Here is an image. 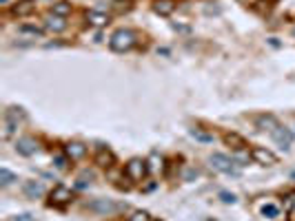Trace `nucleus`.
Masks as SVG:
<instances>
[{
	"label": "nucleus",
	"mask_w": 295,
	"mask_h": 221,
	"mask_svg": "<svg viewBox=\"0 0 295 221\" xmlns=\"http://www.w3.org/2000/svg\"><path fill=\"white\" fill-rule=\"evenodd\" d=\"M133 44H135V33L131 29H118L116 33L109 38V47L116 53L129 51V49H133Z\"/></svg>",
	"instance_id": "nucleus-1"
},
{
	"label": "nucleus",
	"mask_w": 295,
	"mask_h": 221,
	"mask_svg": "<svg viewBox=\"0 0 295 221\" xmlns=\"http://www.w3.org/2000/svg\"><path fill=\"white\" fill-rule=\"evenodd\" d=\"M209 162H211V166H213L215 170L224 172V175H233V177L240 175V168L235 166V159L227 157V155H222V153H213L209 157Z\"/></svg>",
	"instance_id": "nucleus-2"
},
{
	"label": "nucleus",
	"mask_w": 295,
	"mask_h": 221,
	"mask_svg": "<svg viewBox=\"0 0 295 221\" xmlns=\"http://www.w3.org/2000/svg\"><path fill=\"white\" fill-rule=\"evenodd\" d=\"M87 208H89L91 212H98V215H102V217H111V215H116V212H120L125 206H120V203H113L111 199H94V201L87 203Z\"/></svg>",
	"instance_id": "nucleus-3"
},
{
	"label": "nucleus",
	"mask_w": 295,
	"mask_h": 221,
	"mask_svg": "<svg viewBox=\"0 0 295 221\" xmlns=\"http://www.w3.org/2000/svg\"><path fill=\"white\" fill-rule=\"evenodd\" d=\"M25 119V110L20 106H9L5 113V137H11L14 131L18 128V122Z\"/></svg>",
	"instance_id": "nucleus-4"
},
{
	"label": "nucleus",
	"mask_w": 295,
	"mask_h": 221,
	"mask_svg": "<svg viewBox=\"0 0 295 221\" xmlns=\"http://www.w3.org/2000/svg\"><path fill=\"white\" fill-rule=\"evenodd\" d=\"M147 172H149L147 162L140 159V157H133L129 164H127V168H125V175L129 177L131 181H142L144 177H147Z\"/></svg>",
	"instance_id": "nucleus-5"
},
{
	"label": "nucleus",
	"mask_w": 295,
	"mask_h": 221,
	"mask_svg": "<svg viewBox=\"0 0 295 221\" xmlns=\"http://www.w3.org/2000/svg\"><path fill=\"white\" fill-rule=\"evenodd\" d=\"M251 159H253L255 164H262V166H273V164L277 162V157L271 153V150L262 148V146H255V148H251Z\"/></svg>",
	"instance_id": "nucleus-6"
},
{
	"label": "nucleus",
	"mask_w": 295,
	"mask_h": 221,
	"mask_svg": "<svg viewBox=\"0 0 295 221\" xmlns=\"http://www.w3.org/2000/svg\"><path fill=\"white\" fill-rule=\"evenodd\" d=\"M71 201V190L67 186H56L49 194V203L51 206H67Z\"/></svg>",
	"instance_id": "nucleus-7"
},
{
	"label": "nucleus",
	"mask_w": 295,
	"mask_h": 221,
	"mask_svg": "<svg viewBox=\"0 0 295 221\" xmlns=\"http://www.w3.org/2000/svg\"><path fill=\"white\" fill-rule=\"evenodd\" d=\"M271 135H273V141H275V144L280 146L282 150H289V148H291V141H293V135H291L289 128L277 126V128H273V131H271Z\"/></svg>",
	"instance_id": "nucleus-8"
},
{
	"label": "nucleus",
	"mask_w": 295,
	"mask_h": 221,
	"mask_svg": "<svg viewBox=\"0 0 295 221\" xmlns=\"http://www.w3.org/2000/svg\"><path fill=\"white\" fill-rule=\"evenodd\" d=\"M16 150H18L20 155H25V157H32V155L38 153V141L33 139V137H20V139L16 141Z\"/></svg>",
	"instance_id": "nucleus-9"
},
{
	"label": "nucleus",
	"mask_w": 295,
	"mask_h": 221,
	"mask_svg": "<svg viewBox=\"0 0 295 221\" xmlns=\"http://www.w3.org/2000/svg\"><path fill=\"white\" fill-rule=\"evenodd\" d=\"M36 11V0H18V2L11 7V13L16 18H25V16H32Z\"/></svg>",
	"instance_id": "nucleus-10"
},
{
	"label": "nucleus",
	"mask_w": 295,
	"mask_h": 221,
	"mask_svg": "<svg viewBox=\"0 0 295 221\" xmlns=\"http://www.w3.org/2000/svg\"><path fill=\"white\" fill-rule=\"evenodd\" d=\"M45 29L54 31V33H60V31L67 29V20H65L63 16H56V13H49V16L45 18Z\"/></svg>",
	"instance_id": "nucleus-11"
},
{
	"label": "nucleus",
	"mask_w": 295,
	"mask_h": 221,
	"mask_svg": "<svg viewBox=\"0 0 295 221\" xmlns=\"http://www.w3.org/2000/svg\"><path fill=\"white\" fill-rule=\"evenodd\" d=\"M65 153H67L69 159H82L87 155V146L80 144V141H69V144L65 146Z\"/></svg>",
	"instance_id": "nucleus-12"
},
{
	"label": "nucleus",
	"mask_w": 295,
	"mask_h": 221,
	"mask_svg": "<svg viewBox=\"0 0 295 221\" xmlns=\"http://www.w3.org/2000/svg\"><path fill=\"white\" fill-rule=\"evenodd\" d=\"M23 193L27 194L29 199H38L42 193H45V186L40 181H25L23 184Z\"/></svg>",
	"instance_id": "nucleus-13"
},
{
	"label": "nucleus",
	"mask_w": 295,
	"mask_h": 221,
	"mask_svg": "<svg viewBox=\"0 0 295 221\" xmlns=\"http://www.w3.org/2000/svg\"><path fill=\"white\" fill-rule=\"evenodd\" d=\"M153 11L158 16H171L175 11V0H156L153 2Z\"/></svg>",
	"instance_id": "nucleus-14"
},
{
	"label": "nucleus",
	"mask_w": 295,
	"mask_h": 221,
	"mask_svg": "<svg viewBox=\"0 0 295 221\" xmlns=\"http://www.w3.org/2000/svg\"><path fill=\"white\" fill-rule=\"evenodd\" d=\"M255 124H258L260 131H273V128H277V119L273 115H260L255 119Z\"/></svg>",
	"instance_id": "nucleus-15"
},
{
	"label": "nucleus",
	"mask_w": 295,
	"mask_h": 221,
	"mask_svg": "<svg viewBox=\"0 0 295 221\" xmlns=\"http://www.w3.org/2000/svg\"><path fill=\"white\" fill-rule=\"evenodd\" d=\"M87 20H89L94 27L109 25V16H107V13H102V11H89V13H87Z\"/></svg>",
	"instance_id": "nucleus-16"
},
{
	"label": "nucleus",
	"mask_w": 295,
	"mask_h": 221,
	"mask_svg": "<svg viewBox=\"0 0 295 221\" xmlns=\"http://www.w3.org/2000/svg\"><path fill=\"white\" fill-rule=\"evenodd\" d=\"M224 141H227L231 148H235V150H242V148L246 146L244 137H240L237 133H227V135H224Z\"/></svg>",
	"instance_id": "nucleus-17"
},
{
	"label": "nucleus",
	"mask_w": 295,
	"mask_h": 221,
	"mask_svg": "<svg viewBox=\"0 0 295 221\" xmlns=\"http://www.w3.org/2000/svg\"><path fill=\"white\" fill-rule=\"evenodd\" d=\"M96 164L102 166V168L113 166V155L109 153V150H98V155H96Z\"/></svg>",
	"instance_id": "nucleus-18"
},
{
	"label": "nucleus",
	"mask_w": 295,
	"mask_h": 221,
	"mask_svg": "<svg viewBox=\"0 0 295 221\" xmlns=\"http://www.w3.org/2000/svg\"><path fill=\"white\" fill-rule=\"evenodd\" d=\"M51 13H56V16H63V18H65V16H69V13H71V4L65 2V0H60V2L54 4Z\"/></svg>",
	"instance_id": "nucleus-19"
},
{
	"label": "nucleus",
	"mask_w": 295,
	"mask_h": 221,
	"mask_svg": "<svg viewBox=\"0 0 295 221\" xmlns=\"http://www.w3.org/2000/svg\"><path fill=\"white\" fill-rule=\"evenodd\" d=\"M14 181H18V177H16L14 172L7 170V168H0V184L9 186V184H14Z\"/></svg>",
	"instance_id": "nucleus-20"
},
{
	"label": "nucleus",
	"mask_w": 295,
	"mask_h": 221,
	"mask_svg": "<svg viewBox=\"0 0 295 221\" xmlns=\"http://www.w3.org/2000/svg\"><path fill=\"white\" fill-rule=\"evenodd\" d=\"M127 221H151V215L147 210H135Z\"/></svg>",
	"instance_id": "nucleus-21"
},
{
	"label": "nucleus",
	"mask_w": 295,
	"mask_h": 221,
	"mask_svg": "<svg viewBox=\"0 0 295 221\" xmlns=\"http://www.w3.org/2000/svg\"><path fill=\"white\" fill-rule=\"evenodd\" d=\"M277 212H280V210H277V206H273V203H266V206L262 208V215H264V217H268V219L277 217Z\"/></svg>",
	"instance_id": "nucleus-22"
},
{
	"label": "nucleus",
	"mask_w": 295,
	"mask_h": 221,
	"mask_svg": "<svg viewBox=\"0 0 295 221\" xmlns=\"http://www.w3.org/2000/svg\"><path fill=\"white\" fill-rule=\"evenodd\" d=\"M220 199H222L224 203H235L237 201V197L233 193H227V190H222V193H220Z\"/></svg>",
	"instance_id": "nucleus-23"
},
{
	"label": "nucleus",
	"mask_w": 295,
	"mask_h": 221,
	"mask_svg": "<svg viewBox=\"0 0 295 221\" xmlns=\"http://www.w3.org/2000/svg\"><path fill=\"white\" fill-rule=\"evenodd\" d=\"M295 208V190H291L289 194H286V212H291Z\"/></svg>",
	"instance_id": "nucleus-24"
},
{
	"label": "nucleus",
	"mask_w": 295,
	"mask_h": 221,
	"mask_svg": "<svg viewBox=\"0 0 295 221\" xmlns=\"http://www.w3.org/2000/svg\"><path fill=\"white\" fill-rule=\"evenodd\" d=\"M191 135L196 137V139H202V141H211V139H213V137H211V135H206V133H200V131H197V128H193V131H191Z\"/></svg>",
	"instance_id": "nucleus-25"
},
{
	"label": "nucleus",
	"mask_w": 295,
	"mask_h": 221,
	"mask_svg": "<svg viewBox=\"0 0 295 221\" xmlns=\"http://www.w3.org/2000/svg\"><path fill=\"white\" fill-rule=\"evenodd\" d=\"M54 164H56V168H60V170H65V168H67V157H63V155H58V157H54Z\"/></svg>",
	"instance_id": "nucleus-26"
},
{
	"label": "nucleus",
	"mask_w": 295,
	"mask_h": 221,
	"mask_svg": "<svg viewBox=\"0 0 295 221\" xmlns=\"http://www.w3.org/2000/svg\"><path fill=\"white\" fill-rule=\"evenodd\" d=\"M20 31H23V33H32V35L42 33V29H38V27H20Z\"/></svg>",
	"instance_id": "nucleus-27"
},
{
	"label": "nucleus",
	"mask_w": 295,
	"mask_h": 221,
	"mask_svg": "<svg viewBox=\"0 0 295 221\" xmlns=\"http://www.w3.org/2000/svg\"><path fill=\"white\" fill-rule=\"evenodd\" d=\"M116 9H118V11H129V9H131V4H129V2H125V4H122V0H116Z\"/></svg>",
	"instance_id": "nucleus-28"
},
{
	"label": "nucleus",
	"mask_w": 295,
	"mask_h": 221,
	"mask_svg": "<svg viewBox=\"0 0 295 221\" xmlns=\"http://www.w3.org/2000/svg\"><path fill=\"white\" fill-rule=\"evenodd\" d=\"M14 221H38V219L36 217H32V215H18Z\"/></svg>",
	"instance_id": "nucleus-29"
},
{
	"label": "nucleus",
	"mask_w": 295,
	"mask_h": 221,
	"mask_svg": "<svg viewBox=\"0 0 295 221\" xmlns=\"http://www.w3.org/2000/svg\"><path fill=\"white\" fill-rule=\"evenodd\" d=\"M293 35H295V27H293Z\"/></svg>",
	"instance_id": "nucleus-30"
}]
</instances>
